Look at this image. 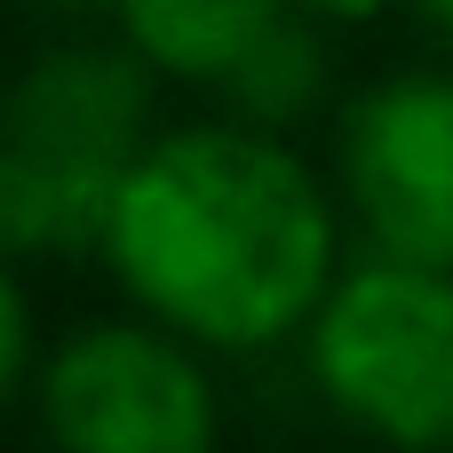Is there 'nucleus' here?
<instances>
[{
    "label": "nucleus",
    "mask_w": 453,
    "mask_h": 453,
    "mask_svg": "<svg viewBox=\"0 0 453 453\" xmlns=\"http://www.w3.org/2000/svg\"><path fill=\"white\" fill-rule=\"evenodd\" d=\"M223 96H231V111L239 119H255V127H287V119H303L311 104H319V88H326V48H319V32H311V16L303 8H287L223 80H215Z\"/></svg>",
    "instance_id": "0eeeda50"
},
{
    "label": "nucleus",
    "mask_w": 453,
    "mask_h": 453,
    "mask_svg": "<svg viewBox=\"0 0 453 453\" xmlns=\"http://www.w3.org/2000/svg\"><path fill=\"white\" fill-rule=\"evenodd\" d=\"M334 247V199L279 127L215 119L167 127L135 151L96 255L135 311L199 350H271L326 303L342 271Z\"/></svg>",
    "instance_id": "f257e3e1"
},
{
    "label": "nucleus",
    "mask_w": 453,
    "mask_h": 453,
    "mask_svg": "<svg viewBox=\"0 0 453 453\" xmlns=\"http://www.w3.org/2000/svg\"><path fill=\"white\" fill-rule=\"evenodd\" d=\"M56 8H72V16H88V8H111V16H119V0H56Z\"/></svg>",
    "instance_id": "9b49d317"
},
{
    "label": "nucleus",
    "mask_w": 453,
    "mask_h": 453,
    "mask_svg": "<svg viewBox=\"0 0 453 453\" xmlns=\"http://www.w3.org/2000/svg\"><path fill=\"white\" fill-rule=\"evenodd\" d=\"M414 8H422V24H430V32L453 48V0H414Z\"/></svg>",
    "instance_id": "9d476101"
},
{
    "label": "nucleus",
    "mask_w": 453,
    "mask_h": 453,
    "mask_svg": "<svg viewBox=\"0 0 453 453\" xmlns=\"http://www.w3.org/2000/svg\"><path fill=\"white\" fill-rule=\"evenodd\" d=\"M159 72L119 40H64L0 96V255H96L119 175L159 135Z\"/></svg>",
    "instance_id": "f03ea898"
},
{
    "label": "nucleus",
    "mask_w": 453,
    "mask_h": 453,
    "mask_svg": "<svg viewBox=\"0 0 453 453\" xmlns=\"http://www.w3.org/2000/svg\"><path fill=\"white\" fill-rule=\"evenodd\" d=\"M303 342L311 382L342 422L414 453L453 446V271L366 255L334 271Z\"/></svg>",
    "instance_id": "7ed1b4c3"
},
{
    "label": "nucleus",
    "mask_w": 453,
    "mask_h": 453,
    "mask_svg": "<svg viewBox=\"0 0 453 453\" xmlns=\"http://www.w3.org/2000/svg\"><path fill=\"white\" fill-rule=\"evenodd\" d=\"M287 8H303L311 24H366V16H382L390 0H287Z\"/></svg>",
    "instance_id": "1a4fd4ad"
},
{
    "label": "nucleus",
    "mask_w": 453,
    "mask_h": 453,
    "mask_svg": "<svg viewBox=\"0 0 453 453\" xmlns=\"http://www.w3.org/2000/svg\"><path fill=\"white\" fill-rule=\"evenodd\" d=\"M279 16H287V0H119V40L159 80L215 88Z\"/></svg>",
    "instance_id": "423d86ee"
},
{
    "label": "nucleus",
    "mask_w": 453,
    "mask_h": 453,
    "mask_svg": "<svg viewBox=\"0 0 453 453\" xmlns=\"http://www.w3.org/2000/svg\"><path fill=\"white\" fill-rule=\"evenodd\" d=\"M342 199L374 255L453 271V72H390L342 111Z\"/></svg>",
    "instance_id": "39448f33"
},
{
    "label": "nucleus",
    "mask_w": 453,
    "mask_h": 453,
    "mask_svg": "<svg viewBox=\"0 0 453 453\" xmlns=\"http://www.w3.org/2000/svg\"><path fill=\"white\" fill-rule=\"evenodd\" d=\"M32 390L48 438L72 453H207L223 430L199 342L151 311L72 326L40 358Z\"/></svg>",
    "instance_id": "20e7f679"
},
{
    "label": "nucleus",
    "mask_w": 453,
    "mask_h": 453,
    "mask_svg": "<svg viewBox=\"0 0 453 453\" xmlns=\"http://www.w3.org/2000/svg\"><path fill=\"white\" fill-rule=\"evenodd\" d=\"M32 303H24V287H16V271H8V255H0V406L40 374L32 366Z\"/></svg>",
    "instance_id": "6e6552de"
}]
</instances>
